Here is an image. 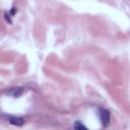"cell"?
<instances>
[{
  "label": "cell",
  "instance_id": "obj_3",
  "mask_svg": "<svg viewBox=\"0 0 130 130\" xmlns=\"http://www.w3.org/2000/svg\"><path fill=\"white\" fill-rule=\"evenodd\" d=\"M7 94L12 96L13 98H18L24 94V89L23 88H13V89H10V91L7 92Z\"/></svg>",
  "mask_w": 130,
  "mask_h": 130
},
{
  "label": "cell",
  "instance_id": "obj_1",
  "mask_svg": "<svg viewBox=\"0 0 130 130\" xmlns=\"http://www.w3.org/2000/svg\"><path fill=\"white\" fill-rule=\"evenodd\" d=\"M100 119L103 123L104 126L108 125L110 120H111V115H110V112L106 109H100Z\"/></svg>",
  "mask_w": 130,
  "mask_h": 130
},
{
  "label": "cell",
  "instance_id": "obj_2",
  "mask_svg": "<svg viewBox=\"0 0 130 130\" xmlns=\"http://www.w3.org/2000/svg\"><path fill=\"white\" fill-rule=\"evenodd\" d=\"M7 121L12 124V125H16V126H21L24 123H25V120L20 117H15V116H8L6 117Z\"/></svg>",
  "mask_w": 130,
  "mask_h": 130
},
{
  "label": "cell",
  "instance_id": "obj_4",
  "mask_svg": "<svg viewBox=\"0 0 130 130\" xmlns=\"http://www.w3.org/2000/svg\"><path fill=\"white\" fill-rule=\"evenodd\" d=\"M74 128H76V129H81V128H83V129H85V126H83L82 124H80V122H78V121H76V123L74 124V126H73Z\"/></svg>",
  "mask_w": 130,
  "mask_h": 130
}]
</instances>
